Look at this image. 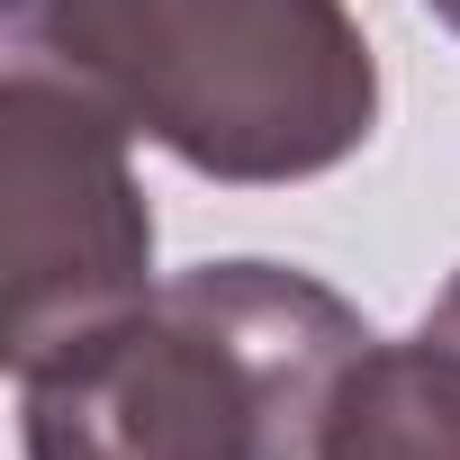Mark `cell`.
Instances as JSON below:
<instances>
[{"mask_svg":"<svg viewBox=\"0 0 460 460\" xmlns=\"http://www.w3.org/2000/svg\"><path fill=\"white\" fill-rule=\"evenodd\" d=\"M370 316L289 262H190L19 370L28 460H316Z\"/></svg>","mask_w":460,"mask_h":460,"instance_id":"1","label":"cell"},{"mask_svg":"<svg viewBox=\"0 0 460 460\" xmlns=\"http://www.w3.org/2000/svg\"><path fill=\"white\" fill-rule=\"evenodd\" d=\"M10 55H46L127 136L226 190L316 181L379 127L352 0H10Z\"/></svg>","mask_w":460,"mask_h":460,"instance_id":"2","label":"cell"},{"mask_svg":"<svg viewBox=\"0 0 460 460\" xmlns=\"http://www.w3.org/2000/svg\"><path fill=\"white\" fill-rule=\"evenodd\" d=\"M118 109H100L46 55H10L0 82V289L10 379L73 334L127 316L154 289V208L136 190Z\"/></svg>","mask_w":460,"mask_h":460,"instance_id":"3","label":"cell"},{"mask_svg":"<svg viewBox=\"0 0 460 460\" xmlns=\"http://www.w3.org/2000/svg\"><path fill=\"white\" fill-rule=\"evenodd\" d=\"M316 460H460V343L406 334L370 343L325 415Z\"/></svg>","mask_w":460,"mask_h":460,"instance_id":"4","label":"cell"},{"mask_svg":"<svg viewBox=\"0 0 460 460\" xmlns=\"http://www.w3.org/2000/svg\"><path fill=\"white\" fill-rule=\"evenodd\" d=\"M424 334H442V343H460V271L442 280V298L424 307Z\"/></svg>","mask_w":460,"mask_h":460,"instance_id":"5","label":"cell"},{"mask_svg":"<svg viewBox=\"0 0 460 460\" xmlns=\"http://www.w3.org/2000/svg\"><path fill=\"white\" fill-rule=\"evenodd\" d=\"M424 10H433V19H442V28L460 37V0H424Z\"/></svg>","mask_w":460,"mask_h":460,"instance_id":"6","label":"cell"}]
</instances>
